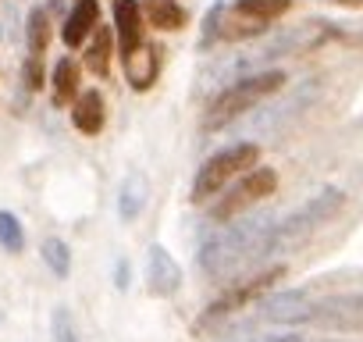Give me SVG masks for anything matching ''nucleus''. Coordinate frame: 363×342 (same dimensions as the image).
I'll return each mask as SVG.
<instances>
[{"instance_id":"obj_1","label":"nucleus","mask_w":363,"mask_h":342,"mask_svg":"<svg viewBox=\"0 0 363 342\" xmlns=\"http://www.w3.org/2000/svg\"><path fill=\"white\" fill-rule=\"evenodd\" d=\"M271 228H274V214H250V218L228 225L225 232H218L203 243L200 267L211 278H225L250 260H264L271 250Z\"/></svg>"},{"instance_id":"obj_2","label":"nucleus","mask_w":363,"mask_h":342,"mask_svg":"<svg viewBox=\"0 0 363 342\" xmlns=\"http://www.w3.org/2000/svg\"><path fill=\"white\" fill-rule=\"evenodd\" d=\"M285 72L281 68H267V72H257V75H242L235 79L232 86H225L211 107H207V128H221L235 118H242L246 111H253L257 104H264L267 96H274L281 86H285Z\"/></svg>"},{"instance_id":"obj_3","label":"nucleus","mask_w":363,"mask_h":342,"mask_svg":"<svg viewBox=\"0 0 363 342\" xmlns=\"http://www.w3.org/2000/svg\"><path fill=\"white\" fill-rule=\"evenodd\" d=\"M260 160V146L253 143H235V146H225L218 150L193 182V204H207L211 197H218V189H225L235 175H246L250 167H257Z\"/></svg>"},{"instance_id":"obj_4","label":"nucleus","mask_w":363,"mask_h":342,"mask_svg":"<svg viewBox=\"0 0 363 342\" xmlns=\"http://www.w3.org/2000/svg\"><path fill=\"white\" fill-rule=\"evenodd\" d=\"M342 204H345L342 189H324V193H317L310 204H303L296 214H289L285 221H274V228H271V250H267V257H271L274 250H285V246H292V243L306 239L310 232H317L324 221H331V218L342 211Z\"/></svg>"},{"instance_id":"obj_5","label":"nucleus","mask_w":363,"mask_h":342,"mask_svg":"<svg viewBox=\"0 0 363 342\" xmlns=\"http://www.w3.org/2000/svg\"><path fill=\"white\" fill-rule=\"evenodd\" d=\"M274 189H278V171L274 167H250L242 175V182L211 211V218L214 221H228V218L242 214L246 207H253L257 200H267Z\"/></svg>"},{"instance_id":"obj_6","label":"nucleus","mask_w":363,"mask_h":342,"mask_svg":"<svg viewBox=\"0 0 363 342\" xmlns=\"http://www.w3.org/2000/svg\"><path fill=\"white\" fill-rule=\"evenodd\" d=\"M306 324H317L324 331H363V296H320L310 303Z\"/></svg>"},{"instance_id":"obj_7","label":"nucleus","mask_w":363,"mask_h":342,"mask_svg":"<svg viewBox=\"0 0 363 342\" xmlns=\"http://www.w3.org/2000/svg\"><path fill=\"white\" fill-rule=\"evenodd\" d=\"M285 275V267L278 264V267H267V271H260V275H253V278H246V282H239L235 289H228L214 307H207L203 310V321H221V317H228V314H235V310H242L246 303H253V299H260L278 278Z\"/></svg>"},{"instance_id":"obj_8","label":"nucleus","mask_w":363,"mask_h":342,"mask_svg":"<svg viewBox=\"0 0 363 342\" xmlns=\"http://www.w3.org/2000/svg\"><path fill=\"white\" fill-rule=\"evenodd\" d=\"M310 296L299 292V289H281V292H271L264 299H257V317L260 321H271V324H299L310 317Z\"/></svg>"},{"instance_id":"obj_9","label":"nucleus","mask_w":363,"mask_h":342,"mask_svg":"<svg viewBox=\"0 0 363 342\" xmlns=\"http://www.w3.org/2000/svg\"><path fill=\"white\" fill-rule=\"evenodd\" d=\"M146 285L157 296H174L182 289V267L174 264V257L160 243H153L146 253Z\"/></svg>"},{"instance_id":"obj_10","label":"nucleus","mask_w":363,"mask_h":342,"mask_svg":"<svg viewBox=\"0 0 363 342\" xmlns=\"http://www.w3.org/2000/svg\"><path fill=\"white\" fill-rule=\"evenodd\" d=\"M125 75H128V86L135 93H146L157 82V75H160V54H157V47L143 40L135 50H128L125 54Z\"/></svg>"},{"instance_id":"obj_11","label":"nucleus","mask_w":363,"mask_h":342,"mask_svg":"<svg viewBox=\"0 0 363 342\" xmlns=\"http://www.w3.org/2000/svg\"><path fill=\"white\" fill-rule=\"evenodd\" d=\"M104 121H107L104 93H100V89H82V93L72 100V125H75L82 136H96V132H104Z\"/></svg>"},{"instance_id":"obj_12","label":"nucleus","mask_w":363,"mask_h":342,"mask_svg":"<svg viewBox=\"0 0 363 342\" xmlns=\"http://www.w3.org/2000/svg\"><path fill=\"white\" fill-rule=\"evenodd\" d=\"M114 29H118L121 54H128L143 43V15H139L135 0H114Z\"/></svg>"},{"instance_id":"obj_13","label":"nucleus","mask_w":363,"mask_h":342,"mask_svg":"<svg viewBox=\"0 0 363 342\" xmlns=\"http://www.w3.org/2000/svg\"><path fill=\"white\" fill-rule=\"evenodd\" d=\"M96 18H100V4H96V0H75V11L65 18L61 40L68 47H82L89 40V33L96 29Z\"/></svg>"},{"instance_id":"obj_14","label":"nucleus","mask_w":363,"mask_h":342,"mask_svg":"<svg viewBox=\"0 0 363 342\" xmlns=\"http://www.w3.org/2000/svg\"><path fill=\"white\" fill-rule=\"evenodd\" d=\"M146 200H150L146 175H128L125 186H121V193H118V214H121V221H135L146 211Z\"/></svg>"},{"instance_id":"obj_15","label":"nucleus","mask_w":363,"mask_h":342,"mask_svg":"<svg viewBox=\"0 0 363 342\" xmlns=\"http://www.w3.org/2000/svg\"><path fill=\"white\" fill-rule=\"evenodd\" d=\"M79 96V65L72 57H61L54 65V104L65 107Z\"/></svg>"},{"instance_id":"obj_16","label":"nucleus","mask_w":363,"mask_h":342,"mask_svg":"<svg viewBox=\"0 0 363 342\" xmlns=\"http://www.w3.org/2000/svg\"><path fill=\"white\" fill-rule=\"evenodd\" d=\"M111 50H114V33L111 29H93V43L86 47V68L96 72V75H107V65H111Z\"/></svg>"},{"instance_id":"obj_17","label":"nucleus","mask_w":363,"mask_h":342,"mask_svg":"<svg viewBox=\"0 0 363 342\" xmlns=\"http://www.w3.org/2000/svg\"><path fill=\"white\" fill-rule=\"evenodd\" d=\"M292 8V0H235L232 11L242 18H257V22H271L278 15H285Z\"/></svg>"},{"instance_id":"obj_18","label":"nucleus","mask_w":363,"mask_h":342,"mask_svg":"<svg viewBox=\"0 0 363 342\" xmlns=\"http://www.w3.org/2000/svg\"><path fill=\"white\" fill-rule=\"evenodd\" d=\"M146 15L160 33H174V29L186 26V11H182V4H174V0H153V4H146Z\"/></svg>"},{"instance_id":"obj_19","label":"nucleus","mask_w":363,"mask_h":342,"mask_svg":"<svg viewBox=\"0 0 363 342\" xmlns=\"http://www.w3.org/2000/svg\"><path fill=\"white\" fill-rule=\"evenodd\" d=\"M43 260H47V267L57 275V278H68L72 275V250H68V243L65 239H43Z\"/></svg>"},{"instance_id":"obj_20","label":"nucleus","mask_w":363,"mask_h":342,"mask_svg":"<svg viewBox=\"0 0 363 342\" xmlns=\"http://www.w3.org/2000/svg\"><path fill=\"white\" fill-rule=\"evenodd\" d=\"M0 246H4L8 253H22V250H26L22 221H18L11 211H0Z\"/></svg>"},{"instance_id":"obj_21","label":"nucleus","mask_w":363,"mask_h":342,"mask_svg":"<svg viewBox=\"0 0 363 342\" xmlns=\"http://www.w3.org/2000/svg\"><path fill=\"white\" fill-rule=\"evenodd\" d=\"M29 50L33 54H43L47 47H50V18H47V11L43 8H36L33 15H29Z\"/></svg>"},{"instance_id":"obj_22","label":"nucleus","mask_w":363,"mask_h":342,"mask_svg":"<svg viewBox=\"0 0 363 342\" xmlns=\"http://www.w3.org/2000/svg\"><path fill=\"white\" fill-rule=\"evenodd\" d=\"M50 335H54V342H79V335H75V321H72V310H68V307H54Z\"/></svg>"},{"instance_id":"obj_23","label":"nucleus","mask_w":363,"mask_h":342,"mask_svg":"<svg viewBox=\"0 0 363 342\" xmlns=\"http://www.w3.org/2000/svg\"><path fill=\"white\" fill-rule=\"evenodd\" d=\"M26 86L36 93V89H43V61H40V54H33L29 61H26Z\"/></svg>"},{"instance_id":"obj_24","label":"nucleus","mask_w":363,"mask_h":342,"mask_svg":"<svg viewBox=\"0 0 363 342\" xmlns=\"http://www.w3.org/2000/svg\"><path fill=\"white\" fill-rule=\"evenodd\" d=\"M257 342H306L299 335H274V338H257Z\"/></svg>"},{"instance_id":"obj_25","label":"nucleus","mask_w":363,"mask_h":342,"mask_svg":"<svg viewBox=\"0 0 363 342\" xmlns=\"http://www.w3.org/2000/svg\"><path fill=\"white\" fill-rule=\"evenodd\" d=\"M338 4H349V8H359V4H363V0H338Z\"/></svg>"}]
</instances>
